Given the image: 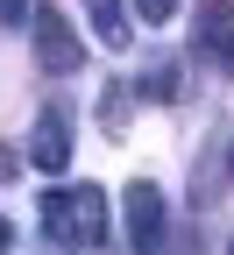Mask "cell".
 Masks as SVG:
<instances>
[{"instance_id":"8fae6325","label":"cell","mask_w":234,"mask_h":255,"mask_svg":"<svg viewBox=\"0 0 234 255\" xmlns=\"http://www.w3.org/2000/svg\"><path fill=\"white\" fill-rule=\"evenodd\" d=\"M14 170H21V156H14V149H7V142H0V184H7V177H14Z\"/></svg>"},{"instance_id":"ba28073f","label":"cell","mask_w":234,"mask_h":255,"mask_svg":"<svg viewBox=\"0 0 234 255\" xmlns=\"http://www.w3.org/2000/svg\"><path fill=\"white\" fill-rule=\"evenodd\" d=\"M99 121H107V135H128V85L121 78L99 92Z\"/></svg>"},{"instance_id":"7c38bea8","label":"cell","mask_w":234,"mask_h":255,"mask_svg":"<svg viewBox=\"0 0 234 255\" xmlns=\"http://www.w3.org/2000/svg\"><path fill=\"white\" fill-rule=\"evenodd\" d=\"M7 248H14V227H7V220H0V255H7Z\"/></svg>"},{"instance_id":"8992f818","label":"cell","mask_w":234,"mask_h":255,"mask_svg":"<svg viewBox=\"0 0 234 255\" xmlns=\"http://www.w3.org/2000/svg\"><path fill=\"white\" fill-rule=\"evenodd\" d=\"M85 14H92V36L107 43V50H128V43H135V28H128V7H121V0H85Z\"/></svg>"},{"instance_id":"3957f363","label":"cell","mask_w":234,"mask_h":255,"mask_svg":"<svg viewBox=\"0 0 234 255\" xmlns=\"http://www.w3.org/2000/svg\"><path fill=\"white\" fill-rule=\"evenodd\" d=\"M121 220H128V248H135V255H156V248H163V191H156L149 177L128 184Z\"/></svg>"},{"instance_id":"5b68a950","label":"cell","mask_w":234,"mask_h":255,"mask_svg":"<svg viewBox=\"0 0 234 255\" xmlns=\"http://www.w3.org/2000/svg\"><path fill=\"white\" fill-rule=\"evenodd\" d=\"M28 163L50 170V177L71 163V114H64V107H50V114L36 121V135H28Z\"/></svg>"},{"instance_id":"9c48e42d","label":"cell","mask_w":234,"mask_h":255,"mask_svg":"<svg viewBox=\"0 0 234 255\" xmlns=\"http://www.w3.org/2000/svg\"><path fill=\"white\" fill-rule=\"evenodd\" d=\"M135 14H142L149 28H163V21H171V14H178V0H135Z\"/></svg>"},{"instance_id":"52a82bcc","label":"cell","mask_w":234,"mask_h":255,"mask_svg":"<svg viewBox=\"0 0 234 255\" xmlns=\"http://www.w3.org/2000/svg\"><path fill=\"white\" fill-rule=\"evenodd\" d=\"M135 92H142V100H178V92H185V57H156L149 71L135 78Z\"/></svg>"},{"instance_id":"30bf717a","label":"cell","mask_w":234,"mask_h":255,"mask_svg":"<svg viewBox=\"0 0 234 255\" xmlns=\"http://www.w3.org/2000/svg\"><path fill=\"white\" fill-rule=\"evenodd\" d=\"M28 14H36V7H28V0H0V21H7V28H21Z\"/></svg>"},{"instance_id":"5bb4252c","label":"cell","mask_w":234,"mask_h":255,"mask_svg":"<svg viewBox=\"0 0 234 255\" xmlns=\"http://www.w3.org/2000/svg\"><path fill=\"white\" fill-rule=\"evenodd\" d=\"M227 255H234V241H227Z\"/></svg>"},{"instance_id":"7a4b0ae2","label":"cell","mask_w":234,"mask_h":255,"mask_svg":"<svg viewBox=\"0 0 234 255\" xmlns=\"http://www.w3.org/2000/svg\"><path fill=\"white\" fill-rule=\"evenodd\" d=\"M36 64L43 71H85V43H78V28L64 21L57 7H36Z\"/></svg>"},{"instance_id":"277c9868","label":"cell","mask_w":234,"mask_h":255,"mask_svg":"<svg viewBox=\"0 0 234 255\" xmlns=\"http://www.w3.org/2000/svg\"><path fill=\"white\" fill-rule=\"evenodd\" d=\"M199 57L234 71V0H199Z\"/></svg>"},{"instance_id":"4fadbf2b","label":"cell","mask_w":234,"mask_h":255,"mask_svg":"<svg viewBox=\"0 0 234 255\" xmlns=\"http://www.w3.org/2000/svg\"><path fill=\"white\" fill-rule=\"evenodd\" d=\"M227 170H234V156H227Z\"/></svg>"},{"instance_id":"6da1fadb","label":"cell","mask_w":234,"mask_h":255,"mask_svg":"<svg viewBox=\"0 0 234 255\" xmlns=\"http://www.w3.org/2000/svg\"><path fill=\"white\" fill-rule=\"evenodd\" d=\"M43 234L57 248H85L107 234V199L99 184H64V191H43Z\"/></svg>"}]
</instances>
